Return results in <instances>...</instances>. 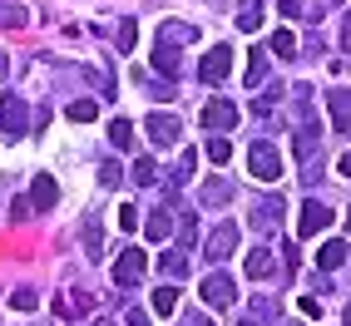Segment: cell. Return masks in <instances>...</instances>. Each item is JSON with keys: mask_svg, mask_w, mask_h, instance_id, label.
<instances>
[{"mask_svg": "<svg viewBox=\"0 0 351 326\" xmlns=\"http://www.w3.org/2000/svg\"><path fill=\"white\" fill-rule=\"evenodd\" d=\"M109 144H114V149H134V124H129V119H114V124H109Z\"/></svg>", "mask_w": 351, "mask_h": 326, "instance_id": "603a6c76", "label": "cell"}, {"mask_svg": "<svg viewBox=\"0 0 351 326\" xmlns=\"http://www.w3.org/2000/svg\"><path fill=\"white\" fill-rule=\"evenodd\" d=\"M341 321H346V326H351V307H346V316H341Z\"/></svg>", "mask_w": 351, "mask_h": 326, "instance_id": "7bdbcfd3", "label": "cell"}, {"mask_svg": "<svg viewBox=\"0 0 351 326\" xmlns=\"http://www.w3.org/2000/svg\"><path fill=\"white\" fill-rule=\"evenodd\" d=\"M247 168H252L257 183H277L282 178V158H277V149L267 144V138H257V144L247 149Z\"/></svg>", "mask_w": 351, "mask_h": 326, "instance_id": "6da1fadb", "label": "cell"}, {"mask_svg": "<svg viewBox=\"0 0 351 326\" xmlns=\"http://www.w3.org/2000/svg\"><path fill=\"white\" fill-rule=\"evenodd\" d=\"M134 45H138V25L124 20V25H119V50H134Z\"/></svg>", "mask_w": 351, "mask_h": 326, "instance_id": "836d02e7", "label": "cell"}, {"mask_svg": "<svg viewBox=\"0 0 351 326\" xmlns=\"http://www.w3.org/2000/svg\"><path fill=\"white\" fill-rule=\"evenodd\" d=\"M158 272L169 277V282H178V277L189 272V258H183V252H163V258H158Z\"/></svg>", "mask_w": 351, "mask_h": 326, "instance_id": "ffe728a7", "label": "cell"}, {"mask_svg": "<svg viewBox=\"0 0 351 326\" xmlns=\"http://www.w3.org/2000/svg\"><path fill=\"white\" fill-rule=\"evenodd\" d=\"M337 173H341V178H351V149L341 153V163H337Z\"/></svg>", "mask_w": 351, "mask_h": 326, "instance_id": "ab89813d", "label": "cell"}, {"mask_svg": "<svg viewBox=\"0 0 351 326\" xmlns=\"http://www.w3.org/2000/svg\"><path fill=\"white\" fill-rule=\"evenodd\" d=\"M144 272H149V252L129 247V252H119V262H114V282H119V287H134Z\"/></svg>", "mask_w": 351, "mask_h": 326, "instance_id": "5b68a950", "label": "cell"}, {"mask_svg": "<svg viewBox=\"0 0 351 326\" xmlns=\"http://www.w3.org/2000/svg\"><path fill=\"white\" fill-rule=\"evenodd\" d=\"M346 232H351V208H346Z\"/></svg>", "mask_w": 351, "mask_h": 326, "instance_id": "b9f144b4", "label": "cell"}, {"mask_svg": "<svg viewBox=\"0 0 351 326\" xmlns=\"http://www.w3.org/2000/svg\"><path fill=\"white\" fill-rule=\"evenodd\" d=\"M332 5H341V0H332Z\"/></svg>", "mask_w": 351, "mask_h": 326, "instance_id": "7dc6e473", "label": "cell"}, {"mask_svg": "<svg viewBox=\"0 0 351 326\" xmlns=\"http://www.w3.org/2000/svg\"><path fill=\"white\" fill-rule=\"evenodd\" d=\"M0 25H25V10L20 5H0Z\"/></svg>", "mask_w": 351, "mask_h": 326, "instance_id": "e575fe53", "label": "cell"}, {"mask_svg": "<svg viewBox=\"0 0 351 326\" xmlns=\"http://www.w3.org/2000/svg\"><path fill=\"white\" fill-rule=\"evenodd\" d=\"M326 109H332V134H351V95L346 89H332Z\"/></svg>", "mask_w": 351, "mask_h": 326, "instance_id": "30bf717a", "label": "cell"}, {"mask_svg": "<svg viewBox=\"0 0 351 326\" xmlns=\"http://www.w3.org/2000/svg\"><path fill=\"white\" fill-rule=\"evenodd\" d=\"M232 247H238V227H232V223H218L203 252H208V262L218 267V262H228V258H232Z\"/></svg>", "mask_w": 351, "mask_h": 326, "instance_id": "9c48e42d", "label": "cell"}, {"mask_svg": "<svg viewBox=\"0 0 351 326\" xmlns=\"http://www.w3.org/2000/svg\"><path fill=\"white\" fill-rule=\"evenodd\" d=\"M203 153L213 158V163H228V158H232V144H228L223 134H208V144H203Z\"/></svg>", "mask_w": 351, "mask_h": 326, "instance_id": "d4e9b609", "label": "cell"}, {"mask_svg": "<svg viewBox=\"0 0 351 326\" xmlns=\"http://www.w3.org/2000/svg\"><path fill=\"white\" fill-rule=\"evenodd\" d=\"M169 232H173V218H169V213H154V218L144 223V238H149V242H163Z\"/></svg>", "mask_w": 351, "mask_h": 326, "instance_id": "44dd1931", "label": "cell"}, {"mask_svg": "<svg viewBox=\"0 0 351 326\" xmlns=\"http://www.w3.org/2000/svg\"><path fill=\"white\" fill-rule=\"evenodd\" d=\"M341 50H346V55H351V15H346V20H341Z\"/></svg>", "mask_w": 351, "mask_h": 326, "instance_id": "74e56055", "label": "cell"}, {"mask_svg": "<svg viewBox=\"0 0 351 326\" xmlns=\"http://www.w3.org/2000/svg\"><path fill=\"white\" fill-rule=\"evenodd\" d=\"M154 69H158V75H173V79H178V55L158 45V50H154Z\"/></svg>", "mask_w": 351, "mask_h": 326, "instance_id": "4316f807", "label": "cell"}, {"mask_svg": "<svg viewBox=\"0 0 351 326\" xmlns=\"http://www.w3.org/2000/svg\"><path fill=\"white\" fill-rule=\"evenodd\" d=\"M95 326H109V321H95Z\"/></svg>", "mask_w": 351, "mask_h": 326, "instance_id": "bcb514c9", "label": "cell"}, {"mask_svg": "<svg viewBox=\"0 0 351 326\" xmlns=\"http://www.w3.org/2000/svg\"><path fill=\"white\" fill-rule=\"evenodd\" d=\"M228 198H232V183H228V178H208V183H203V203H208V208H223Z\"/></svg>", "mask_w": 351, "mask_h": 326, "instance_id": "2e32d148", "label": "cell"}, {"mask_svg": "<svg viewBox=\"0 0 351 326\" xmlns=\"http://www.w3.org/2000/svg\"><path fill=\"white\" fill-rule=\"evenodd\" d=\"M124 326H149V312H129V316H124Z\"/></svg>", "mask_w": 351, "mask_h": 326, "instance_id": "f35d334b", "label": "cell"}, {"mask_svg": "<svg viewBox=\"0 0 351 326\" xmlns=\"http://www.w3.org/2000/svg\"><path fill=\"white\" fill-rule=\"evenodd\" d=\"M272 55H277V60H297V35H292V30H277V35H272Z\"/></svg>", "mask_w": 351, "mask_h": 326, "instance_id": "7402d4cb", "label": "cell"}, {"mask_svg": "<svg viewBox=\"0 0 351 326\" xmlns=\"http://www.w3.org/2000/svg\"><path fill=\"white\" fill-rule=\"evenodd\" d=\"M25 129H30L25 99H20V95H0V134H5V138H25Z\"/></svg>", "mask_w": 351, "mask_h": 326, "instance_id": "7a4b0ae2", "label": "cell"}, {"mask_svg": "<svg viewBox=\"0 0 351 326\" xmlns=\"http://www.w3.org/2000/svg\"><path fill=\"white\" fill-rule=\"evenodd\" d=\"M243 272H247V277H257V282H263V277H272V272H277V262L267 258L263 247H252L247 258H243Z\"/></svg>", "mask_w": 351, "mask_h": 326, "instance_id": "5bb4252c", "label": "cell"}, {"mask_svg": "<svg viewBox=\"0 0 351 326\" xmlns=\"http://www.w3.org/2000/svg\"><path fill=\"white\" fill-rule=\"evenodd\" d=\"M282 326H302V321H282Z\"/></svg>", "mask_w": 351, "mask_h": 326, "instance_id": "ee69618b", "label": "cell"}, {"mask_svg": "<svg viewBox=\"0 0 351 326\" xmlns=\"http://www.w3.org/2000/svg\"><path fill=\"white\" fill-rule=\"evenodd\" d=\"M10 307H15V312H35V307H40V292H30V287L10 292Z\"/></svg>", "mask_w": 351, "mask_h": 326, "instance_id": "f546056e", "label": "cell"}, {"mask_svg": "<svg viewBox=\"0 0 351 326\" xmlns=\"http://www.w3.org/2000/svg\"><path fill=\"white\" fill-rule=\"evenodd\" d=\"M189 326H208V321H189Z\"/></svg>", "mask_w": 351, "mask_h": 326, "instance_id": "f6af8a7d", "label": "cell"}, {"mask_svg": "<svg viewBox=\"0 0 351 326\" xmlns=\"http://www.w3.org/2000/svg\"><path fill=\"white\" fill-rule=\"evenodd\" d=\"M154 312H158V316H173V312H178V292H173V282L154 292Z\"/></svg>", "mask_w": 351, "mask_h": 326, "instance_id": "cb8c5ba5", "label": "cell"}, {"mask_svg": "<svg viewBox=\"0 0 351 326\" xmlns=\"http://www.w3.org/2000/svg\"><path fill=\"white\" fill-rule=\"evenodd\" d=\"M84 307H89V297H84V292H75V297H60V301H55V312H60V316H80Z\"/></svg>", "mask_w": 351, "mask_h": 326, "instance_id": "484cf974", "label": "cell"}, {"mask_svg": "<svg viewBox=\"0 0 351 326\" xmlns=\"http://www.w3.org/2000/svg\"><path fill=\"white\" fill-rule=\"evenodd\" d=\"M243 79H247V89L267 84V55H263V50H252V55H247V75H243Z\"/></svg>", "mask_w": 351, "mask_h": 326, "instance_id": "ac0fdd59", "label": "cell"}, {"mask_svg": "<svg viewBox=\"0 0 351 326\" xmlns=\"http://www.w3.org/2000/svg\"><path fill=\"white\" fill-rule=\"evenodd\" d=\"M277 223H282V203H277V198H267L263 208H257V232H272Z\"/></svg>", "mask_w": 351, "mask_h": 326, "instance_id": "d6986e66", "label": "cell"}, {"mask_svg": "<svg viewBox=\"0 0 351 326\" xmlns=\"http://www.w3.org/2000/svg\"><path fill=\"white\" fill-rule=\"evenodd\" d=\"M119 178H124V168H119V163H99V183H104V188H119Z\"/></svg>", "mask_w": 351, "mask_h": 326, "instance_id": "4dcf8cb0", "label": "cell"}, {"mask_svg": "<svg viewBox=\"0 0 351 326\" xmlns=\"http://www.w3.org/2000/svg\"><path fill=\"white\" fill-rule=\"evenodd\" d=\"M154 178H158V168H154V158H134V183H138V188H149Z\"/></svg>", "mask_w": 351, "mask_h": 326, "instance_id": "f1b7e54d", "label": "cell"}, {"mask_svg": "<svg viewBox=\"0 0 351 326\" xmlns=\"http://www.w3.org/2000/svg\"><path fill=\"white\" fill-rule=\"evenodd\" d=\"M84 247H89V258H99V223L95 218L84 223Z\"/></svg>", "mask_w": 351, "mask_h": 326, "instance_id": "d6a6232c", "label": "cell"}, {"mask_svg": "<svg viewBox=\"0 0 351 326\" xmlns=\"http://www.w3.org/2000/svg\"><path fill=\"white\" fill-rule=\"evenodd\" d=\"M144 134L154 138L158 149H173L183 129H178V119H173V114H163V109H158V114H149V119H144Z\"/></svg>", "mask_w": 351, "mask_h": 326, "instance_id": "52a82bcc", "label": "cell"}, {"mask_svg": "<svg viewBox=\"0 0 351 326\" xmlns=\"http://www.w3.org/2000/svg\"><path fill=\"white\" fill-rule=\"evenodd\" d=\"M238 326H263V321H257V316H243V321H238Z\"/></svg>", "mask_w": 351, "mask_h": 326, "instance_id": "60d3db41", "label": "cell"}, {"mask_svg": "<svg viewBox=\"0 0 351 326\" xmlns=\"http://www.w3.org/2000/svg\"><path fill=\"white\" fill-rule=\"evenodd\" d=\"M55 203H60L55 178H50V173H40V178H35V188H30V208H35V213H50Z\"/></svg>", "mask_w": 351, "mask_h": 326, "instance_id": "7c38bea8", "label": "cell"}, {"mask_svg": "<svg viewBox=\"0 0 351 326\" xmlns=\"http://www.w3.org/2000/svg\"><path fill=\"white\" fill-rule=\"evenodd\" d=\"M193 163H198V158H193V149H183V158H178V173H173V183H189V178H193Z\"/></svg>", "mask_w": 351, "mask_h": 326, "instance_id": "1f68e13d", "label": "cell"}, {"mask_svg": "<svg viewBox=\"0 0 351 326\" xmlns=\"http://www.w3.org/2000/svg\"><path fill=\"white\" fill-rule=\"evenodd\" d=\"M277 10H282V15H292V20L302 15V5H297V0H277Z\"/></svg>", "mask_w": 351, "mask_h": 326, "instance_id": "8d00e7d4", "label": "cell"}, {"mask_svg": "<svg viewBox=\"0 0 351 326\" xmlns=\"http://www.w3.org/2000/svg\"><path fill=\"white\" fill-rule=\"evenodd\" d=\"M95 114H99V104H95V99H75V104H69V119H75V124H89Z\"/></svg>", "mask_w": 351, "mask_h": 326, "instance_id": "83f0119b", "label": "cell"}, {"mask_svg": "<svg viewBox=\"0 0 351 326\" xmlns=\"http://www.w3.org/2000/svg\"><path fill=\"white\" fill-rule=\"evenodd\" d=\"M263 25V0H238V30H257Z\"/></svg>", "mask_w": 351, "mask_h": 326, "instance_id": "9a60e30c", "label": "cell"}, {"mask_svg": "<svg viewBox=\"0 0 351 326\" xmlns=\"http://www.w3.org/2000/svg\"><path fill=\"white\" fill-rule=\"evenodd\" d=\"M317 144H322V129H317V119H297L292 153H297V158H312V153H317Z\"/></svg>", "mask_w": 351, "mask_h": 326, "instance_id": "8fae6325", "label": "cell"}, {"mask_svg": "<svg viewBox=\"0 0 351 326\" xmlns=\"http://www.w3.org/2000/svg\"><path fill=\"white\" fill-rule=\"evenodd\" d=\"M346 252H351V247H346L341 238H332V242H322V252H317V262H322L326 272H332V267H341V262H346Z\"/></svg>", "mask_w": 351, "mask_h": 326, "instance_id": "e0dca14e", "label": "cell"}, {"mask_svg": "<svg viewBox=\"0 0 351 326\" xmlns=\"http://www.w3.org/2000/svg\"><path fill=\"white\" fill-rule=\"evenodd\" d=\"M232 124H238V104H228V99H208L203 104V129L208 134H228Z\"/></svg>", "mask_w": 351, "mask_h": 326, "instance_id": "8992f818", "label": "cell"}, {"mask_svg": "<svg viewBox=\"0 0 351 326\" xmlns=\"http://www.w3.org/2000/svg\"><path fill=\"white\" fill-rule=\"evenodd\" d=\"M228 69H232V50H228V45H213V50L203 55L198 75H203V84H223V79H228Z\"/></svg>", "mask_w": 351, "mask_h": 326, "instance_id": "ba28073f", "label": "cell"}, {"mask_svg": "<svg viewBox=\"0 0 351 326\" xmlns=\"http://www.w3.org/2000/svg\"><path fill=\"white\" fill-rule=\"evenodd\" d=\"M193 40H198V30H193V25H173V20L158 30V45H163V50H178V45H193Z\"/></svg>", "mask_w": 351, "mask_h": 326, "instance_id": "4fadbf2b", "label": "cell"}, {"mask_svg": "<svg viewBox=\"0 0 351 326\" xmlns=\"http://www.w3.org/2000/svg\"><path fill=\"white\" fill-rule=\"evenodd\" d=\"M203 307L208 312H228L232 307V277L228 272H208L203 277Z\"/></svg>", "mask_w": 351, "mask_h": 326, "instance_id": "3957f363", "label": "cell"}, {"mask_svg": "<svg viewBox=\"0 0 351 326\" xmlns=\"http://www.w3.org/2000/svg\"><path fill=\"white\" fill-rule=\"evenodd\" d=\"M119 227H124V232H134V227H138V208H134V203H124V208H119Z\"/></svg>", "mask_w": 351, "mask_h": 326, "instance_id": "d590c367", "label": "cell"}, {"mask_svg": "<svg viewBox=\"0 0 351 326\" xmlns=\"http://www.w3.org/2000/svg\"><path fill=\"white\" fill-rule=\"evenodd\" d=\"M326 227H332V208L307 198V203H302V218H297V232H302V238H317V232H326Z\"/></svg>", "mask_w": 351, "mask_h": 326, "instance_id": "277c9868", "label": "cell"}]
</instances>
